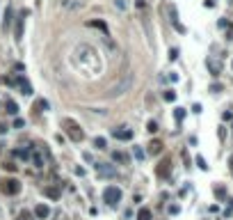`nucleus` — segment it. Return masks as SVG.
<instances>
[{
  "label": "nucleus",
  "instance_id": "f257e3e1",
  "mask_svg": "<svg viewBox=\"0 0 233 220\" xmlns=\"http://www.w3.org/2000/svg\"><path fill=\"white\" fill-rule=\"evenodd\" d=\"M62 126H64V131H66V135L71 138L73 142H83L85 140V133H83V129H80L75 121H71V119H64L62 121Z\"/></svg>",
  "mask_w": 233,
  "mask_h": 220
},
{
  "label": "nucleus",
  "instance_id": "f03ea898",
  "mask_svg": "<svg viewBox=\"0 0 233 220\" xmlns=\"http://www.w3.org/2000/svg\"><path fill=\"white\" fill-rule=\"evenodd\" d=\"M103 200H105L110 206H116L121 202V190L116 186H108L105 190H103Z\"/></svg>",
  "mask_w": 233,
  "mask_h": 220
},
{
  "label": "nucleus",
  "instance_id": "7ed1b4c3",
  "mask_svg": "<svg viewBox=\"0 0 233 220\" xmlns=\"http://www.w3.org/2000/svg\"><path fill=\"white\" fill-rule=\"evenodd\" d=\"M25 16H28V11H21V14L16 16V23H14V39H16V42H21V39H23V30H25Z\"/></svg>",
  "mask_w": 233,
  "mask_h": 220
},
{
  "label": "nucleus",
  "instance_id": "20e7f679",
  "mask_svg": "<svg viewBox=\"0 0 233 220\" xmlns=\"http://www.w3.org/2000/svg\"><path fill=\"white\" fill-rule=\"evenodd\" d=\"M14 85L21 90V94H25V96H30V94H32V87H30V83L25 80V76H16Z\"/></svg>",
  "mask_w": 233,
  "mask_h": 220
},
{
  "label": "nucleus",
  "instance_id": "39448f33",
  "mask_svg": "<svg viewBox=\"0 0 233 220\" xmlns=\"http://www.w3.org/2000/svg\"><path fill=\"white\" fill-rule=\"evenodd\" d=\"M2 190H5L7 195H16V193L21 190V183L16 181V179H7V181L2 183Z\"/></svg>",
  "mask_w": 233,
  "mask_h": 220
},
{
  "label": "nucleus",
  "instance_id": "423d86ee",
  "mask_svg": "<svg viewBox=\"0 0 233 220\" xmlns=\"http://www.w3.org/2000/svg\"><path fill=\"white\" fill-rule=\"evenodd\" d=\"M87 25H89V28H96V30H101V32H103V37H110V28H108V23H105V21L94 19V21L87 23Z\"/></svg>",
  "mask_w": 233,
  "mask_h": 220
},
{
  "label": "nucleus",
  "instance_id": "0eeeda50",
  "mask_svg": "<svg viewBox=\"0 0 233 220\" xmlns=\"http://www.w3.org/2000/svg\"><path fill=\"white\" fill-rule=\"evenodd\" d=\"M34 218H37V220L50 218V209H48L46 204H37V206H34Z\"/></svg>",
  "mask_w": 233,
  "mask_h": 220
},
{
  "label": "nucleus",
  "instance_id": "6e6552de",
  "mask_svg": "<svg viewBox=\"0 0 233 220\" xmlns=\"http://www.w3.org/2000/svg\"><path fill=\"white\" fill-rule=\"evenodd\" d=\"M96 170H98V174H101V177H110V179L116 174L114 167H110L108 163H98V165H96Z\"/></svg>",
  "mask_w": 233,
  "mask_h": 220
},
{
  "label": "nucleus",
  "instance_id": "1a4fd4ad",
  "mask_svg": "<svg viewBox=\"0 0 233 220\" xmlns=\"http://www.w3.org/2000/svg\"><path fill=\"white\" fill-rule=\"evenodd\" d=\"M11 25V5L5 7V14H2V32H7Z\"/></svg>",
  "mask_w": 233,
  "mask_h": 220
},
{
  "label": "nucleus",
  "instance_id": "9d476101",
  "mask_svg": "<svg viewBox=\"0 0 233 220\" xmlns=\"http://www.w3.org/2000/svg\"><path fill=\"white\" fill-rule=\"evenodd\" d=\"M30 161H32V165L37 167V170H41V167H44L41 154H39V152H37V149H34V147H32V152H30Z\"/></svg>",
  "mask_w": 233,
  "mask_h": 220
},
{
  "label": "nucleus",
  "instance_id": "9b49d317",
  "mask_svg": "<svg viewBox=\"0 0 233 220\" xmlns=\"http://www.w3.org/2000/svg\"><path fill=\"white\" fill-rule=\"evenodd\" d=\"M169 163H172L169 158H165V161H160V163H158V170H155V172H158V177H167V174H169Z\"/></svg>",
  "mask_w": 233,
  "mask_h": 220
},
{
  "label": "nucleus",
  "instance_id": "f8f14e48",
  "mask_svg": "<svg viewBox=\"0 0 233 220\" xmlns=\"http://www.w3.org/2000/svg\"><path fill=\"white\" fill-rule=\"evenodd\" d=\"M114 138H119V140H133V131H124V129H114Z\"/></svg>",
  "mask_w": 233,
  "mask_h": 220
},
{
  "label": "nucleus",
  "instance_id": "ddd939ff",
  "mask_svg": "<svg viewBox=\"0 0 233 220\" xmlns=\"http://www.w3.org/2000/svg\"><path fill=\"white\" fill-rule=\"evenodd\" d=\"M169 14H172V23H174V28H176V30H178V32H185V28H183V25H180V23H178V16H176V9H174V7H169Z\"/></svg>",
  "mask_w": 233,
  "mask_h": 220
},
{
  "label": "nucleus",
  "instance_id": "4468645a",
  "mask_svg": "<svg viewBox=\"0 0 233 220\" xmlns=\"http://www.w3.org/2000/svg\"><path fill=\"white\" fill-rule=\"evenodd\" d=\"M112 161H116V163H124V165H128V154H124V152H112Z\"/></svg>",
  "mask_w": 233,
  "mask_h": 220
},
{
  "label": "nucleus",
  "instance_id": "2eb2a0df",
  "mask_svg": "<svg viewBox=\"0 0 233 220\" xmlns=\"http://www.w3.org/2000/svg\"><path fill=\"white\" fill-rule=\"evenodd\" d=\"M160 149H162V142L160 140H153L149 144V154H160Z\"/></svg>",
  "mask_w": 233,
  "mask_h": 220
},
{
  "label": "nucleus",
  "instance_id": "dca6fc26",
  "mask_svg": "<svg viewBox=\"0 0 233 220\" xmlns=\"http://www.w3.org/2000/svg\"><path fill=\"white\" fill-rule=\"evenodd\" d=\"M137 220H153V216H151V209H139Z\"/></svg>",
  "mask_w": 233,
  "mask_h": 220
},
{
  "label": "nucleus",
  "instance_id": "f3484780",
  "mask_svg": "<svg viewBox=\"0 0 233 220\" xmlns=\"http://www.w3.org/2000/svg\"><path fill=\"white\" fill-rule=\"evenodd\" d=\"M5 108H7V112H9V115H16V112H19V106H16V103L11 101V99L5 103Z\"/></svg>",
  "mask_w": 233,
  "mask_h": 220
},
{
  "label": "nucleus",
  "instance_id": "a211bd4d",
  "mask_svg": "<svg viewBox=\"0 0 233 220\" xmlns=\"http://www.w3.org/2000/svg\"><path fill=\"white\" fill-rule=\"evenodd\" d=\"M94 147L96 149H108V140L105 138H94Z\"/></svg>",
  "mask_w": 233,
  "mask_h": 220
},
{
  "label": "nucleus",
  "instance_id": "6ab92c4d",
  "mask_svg": "<svg viewBox=\"0 0 233 220\" xmlns=\"http://www.w3.org/2000/svg\"><path fill=\"white\" fill-rule=\"evenodd\" d=\"M46 195L50 200H60V188H46Z\"/></svg>",
  "mask_w": 233,
  "mask_h": 220
},
{
  "label": "nucleus",
  "instance_id": "aec40b11",
  "mask_svg": "<svg viewBox=\"0 0 233 220\" xmlns=\"http://www.w3.org/2000/svg\"><path fill=\"white\" fill-rule=\"evenodd\" d=\"M162 99H165V101H176V92H174V90H165V94H162Z\"/></svg>",
  "mask_w": 233,
  "mask_h": 220
},
{
  "label": "nucleus",
  "instance_id": "412c9836",
  "mask_svg": "<svg viewBox=\"0 0 233 220\" xmlns=\"http://www.w3.org/2000/svg\"><path fill=\"white\" fill-rule=\"evenodd\" d=\"M206 64H208V69H210V73H213V76H219V64H215L213 60H208Z\"/></svg>",
  "mask_w": 233,
  "mask_h": 220
},
{
  "label": "nucleus",
  "instance_id": "4be33fe9",
  "mask_svg": "<svg viewBox=\"0 0 233 220\" xmlns=\"http://www.w3.org/2000/svg\"><path fill=\"white\" fill-rule=\"evenodd\" d=\"M174 117H176V121H183L185 119V108H176L174 110Z\"/></svg>",
  "mask_w": 233,
  "mask_h": 220
},
{
  "label": "nucleus",
  "instance_id": "5701e85b",
  "mask_svg": "<svg viewBox=\"0 0 233 220\" xmlns=\"http://www.w3.org/2000/svg\"><path fill=\"white\" fill-rule=\"evenodd\" d=\"M16 158H21V161H25V158H30V154L25 152V149H19V152H14Z\"/></svg>",
  "mask_w": 233,
  "mask_h": 220
},
{
  "label": "nucleus",
  "instance_id": "b1692460",
  "mask_svg": "<svg viewBox=\"0 0 233 220\" xmlns=\"http://www.w3.org/2000/svg\"><path fill=\"white\" fill-rule=\"evenodd\" d=\"M215 195H217V200H224L226 197V190L222 186H215Z\"/></svg>",
  "mask_w": 233,
  "mask_h": 220
},
{
  "label": "nucleus",
  "instance_id": "393cba45",
  "mask_svg": "<svg viewBox=\"0 0 233 220\" xmlns=\"http://www.w3.org/2000/svg\"><path fill=\"white\" fill-rule=\"evenodd\" d=\"M197 165H199L201 170H208V165H206V161H203V156H197Z\"/></svg>",
  "mask_w": 233,
  "mask_h": 220
},
{
  "label": "nucleus",
  "instance_id": "a878e982",
  "mask_svg": "<svg viewBox=\"0 0 233 220\" xmlns=\"http://www.w3.org/2000/svg\"><path fill=\"white\" fill-rule=\"evenodd\" d=\"M23 126H25V121H23L21 117H16L14 119V129H23Z\"/></svg>",
  "mask_w": 233,
  "mask_h": 220
},
{
  "label": "nucleus",
  "instance_id": "bb28decb",
  "mask_svg": "<svg viewBox=\"0 0 233 220\" xmlns=\"http://www.w3.org/2000/svg\"><path fill=\"white\" fill-rule=\"evenodd\" d=\"M146 129H149L151 133H155V131H158V124H155V121H149V124H146Z\"/></svg>",
  "mask_w": 233,
  "mask_h": 220
},
{
  "label": "nucleus",
  "instance_id": "cd10ccee",
  "mask_svg": "<svg viewBox=\"0 0 233 220\" xmlns=\"http://www.w3.org/2000/svg\"><path fill=\"white\" fill-rule=\"evenodd\" d=\"M135 158H137V161H142V158H144V152H142L139 147H135Z\"/></svg>",
  "mask_w": 233,
  "mask_h": 220
},
{
  "label": "nucleus",
  "instance_id": "c85d7f7f",
  "mask_svg": "<svg viewBox=\"0 0 233 220\" xmlns=\"http://www.w3.org/2000/svg\"><path fill=\"white\" fill-rule=\"evenodd\" d=\"M176 57H178V48H172L169 51V60H176Z\"/></svg>",
  "mask_w": 233,
  "mask_h": 220
},
{
  "label": "nucleus",
  "instance_id": "c756f323",
  "mask_svg": "<svg viewBox=\"0 0 233 220\" xmlns=\"http://www.w3.org/2000/svg\"><path fill=\"white\" fill-rule=\"evenodd\" d=\"M114 5H116V7H119V9H126V2H124V0H116Z\"/></svg>",
  "mask_w": 233,
  "mask_h": 220
},
{
  "label": "nucleus",
  "instance_id": "7c9ffc66",
  "mask_svg": "<svg viewBox=\"0 0 233 220\" xmlns=\"http://www.w3.org/2000/svg\"><path fill=\"white\" fill-rule=\"evenodd\" d=\"M192 112H197V115L201 112V106H199V103H194V106H192Z\"/></svg>",
  "mask_w": 233,
  "mask_h": 220
},
{
  "label": "nucleus",
  "instance_id": "2f4dec72",
  "mask_svg": "<svg viewBox=\"0 0 233 220\" xmlns=\"http://www.w3.org/2000/svg\"><path fill=\"white\" fill-rule=\"evenodd\" d=\"M5 170H9V172H14V170H16V165H14V163H7V165H5Z\"/></svg>",
  "mask_w": 233,
  "mask_h": 220
},
{
  "label": "nucleus",
  "instance_id": "473e14b6",
  "mask_svg": "<svg viewBox=\"0 0 233 220\" xmlns=\"http://www.w3.org/2000/svg\"><path fill=\"white\" fill-rule=\"evenodd\" d=\"M178 211H180V209H178L176 204H172V206H169V213H178Z\"/></svg>",
  "mask_w": 233,
  "mask_h": 220
},
{
  "label": "nucleus",
  "instance_id": "72a5a7b5",
  "mask_svg": "<svg viewBox=\"0 0 233 220\" xmlns=\"http://www.w3.org/2000/svg\"><path fill=\"white\" fill-rule=\"evenodd\" d=\"M229 165H231V170H233V156H229Z\"/></svg>",
  "mask_w": 233,
  "mask_h": 220
},
{
  "label": "nucleus",
  "instance_id": "f704fd0d",
  "mask_svg": "<svg viewBox=\"0 0 233 220\" xmlns=\"http://www.w3.org/2000/svg\"><path fill=\"white\" fill-rule=\"evenodd\" d=\"M0 152H2V149H0Z\"/></svg>",
  "mask_w": 233,
  "mask_h": 220
}]
</instances>
